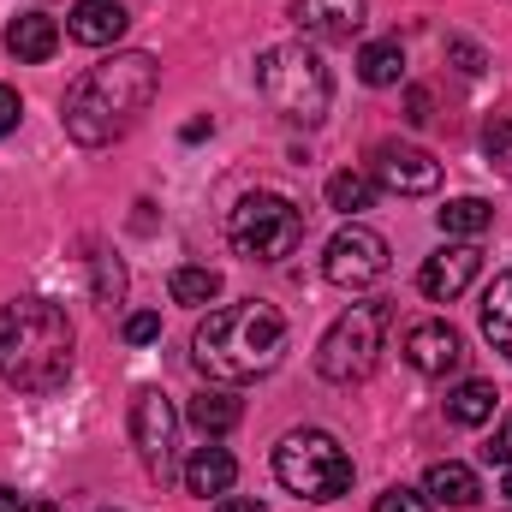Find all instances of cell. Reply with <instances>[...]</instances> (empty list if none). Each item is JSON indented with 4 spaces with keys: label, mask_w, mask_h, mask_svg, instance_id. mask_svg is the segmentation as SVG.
Listing matches in <instances>:
<instances>
[{
    "label": "cell",
    "mask_w": 512,
    "mask_h": 512,
    "mask_svg": "<svg viewBox=\"0 0 512 512\" xmlns=\"http://www.w3.org/2000/svg\"><path fill=\"white\" fill-rule=\"evenodd\" d=\"M173 435H179V411L161 387H137L131 393V441H137V459L149 477H173Z\"/></svg>",
    "instance_id": "obj_9"
},
{
    "label": "cell",
    "mask_w": 512,
    "mask_h": 512,
    "mask_svg": "<svg viewBox=\"0 0 512 512\" xmlns=\"http://www.w3.org/2000/svg\"><path fill=\"white\" fill-rule=\"evenodd\" d=\"M405 120H411V126H429V90H411V96H405Z\"/></svg>",
    "instance_id": "obj_32"
},
{
    "label": "cell",
    "mask_w": 512,
    "mask_h": 512,
    "mask_svg": "<svg viewBox=\"0 0 512 512\" xmlns=\"http://www.w3.org/2000/svg\"><path fill=\"white\" fill-rule=\"evenodd\" d=\"M18 120H24V102H18V90H12V84H0V137H12Z\"/></svg>",
    "instance_id": "obj_31"
},
{
    "label": "cell",
    "mask_w": 512,
    "mask_h": 512,
    "mask_svg": "<svg viewBox=\"0 0 512 512\" xmlns=\"http://www.w3.org/2000/svg\"><path fill=\"white\" fill-rule=\"evenodd\" d=\"M399 352H405V364H411L417 376H453V370L465 364V340H459L447 322H411Z\"/></svg>",
    "instance_id": "obj_12"
},
{
    "label": "cell",
    "mask_w": 512,
    "mask_h": 512,
    "mask_svg": "<svg viewBox=\"0 0 512 512\" xmlns=\"http://www.w3.org/2000/svg\"><path fill=\"white\" fill-rule=\"evenodd\" d=\"M507 495H512V465H507Z\"/></svg>",
    "instance_id": "obj_37"
},
{
    "label": "cell",
    "mask_w": 512,
    "mask_h": 512,
    "mask_svg": "<svg viewBox=\"0 0 512 512\" xmlns=\"http://www.w3.org/2000/svg\"><path fill=\"white\" fill-rule=\"evenodd\" d=\"M72 376V316L54 298H18L0 310V382L54 393Z\"/></svg>",
    "instance_id": "obj_3"
},
{
    "label": "cell",
    "mask_w": 512,
    "mask_h": 512,
    "mask_svg": "<svg viewBox=\"0 0 512 512\" xmlns=\"http://www.w3.org/2000/svg\"><path fill=\"white\" fill-rule=\"evenodd\" d=\"M358 78H364L370 90L405 84V48H399V42H370V48L358 54Z\"/></svg>",
    "instance_id": "obj_22"
},
{
    "label": "cell",
    "mask_w": 512,
    "mask_h": 512,
    "mask_svg": "<svg viewBox=\"0 0 512 512\" xmlns=\"http://www.w3.org/2000/svg\"><path fill=\"white\" fill-rule=\"evenodd\" d=\"M126 0H78L66 12V36L84 42V48H114L126 36Z\"/></svg>",
    "instance_id": "obj_14"
},
{
    "label": "cell",
    "mask_w": 512,
    "mask_h": 512,
    "mask_svg": "<svg viewBox=\"0 0 512 512\" xmlns=\"http://www.w3.org/2000/svg\"><path fill=\"white\" fill-rule=\"evenodd\" d=\"M215 512H268L262 501H251V495H221L215 501Z\"/></svg>",
    "instance_id": "obj_33"
},
{
    "label": "cell",
    "mask_w": 512,
    "mask_h": 512,
    "mask_svg": "<svg viewBox=\"0 0 512 512\" xmlns=\"http://www.w3.org/2000/svg\"><path fill=\"white\" fill-rule=\"evenodd\" d=\"M286 352V316L262 298H245V304H221L197 322L191 334V364L221 387L256 382L280 364Z\"/></svg>",
    "instance_id": "obj_2"
},
{
    "label": "cell",
    "mask_w": 512,
    "mask_h": 512,
    "mask_svg": "<svg viewBox=\"0 0 512 512\" xmlns=\"http://www.w3.org/2000/svg\"><path fill=\"white\" fill-rule=\"evenodd\" d=\"M126 340H131V346L161 340V316H155V310H137V316H126Z\"/></svg>",
    "instance_id": "obj_30"
},
{
    "label": "cell",
    "mask_w": 512,
    "mask_h": 512,
    "mask_svg": "<svg viewBox=\"0 0 512 512\" xmlns=\"http://www.w3.org/2000/svg\"><path fill=\"white\" fill-rule=\"evenodd\" d=\"M387 316H393V310H387L382 298H370V304H352V310L322 334V346H316V370H322V382L352 387V382H364V376L376 370Z\"/></svg>",
    "instance_id": "obj_6"
},
{
    "label": "cell",
    "mask_w": 512,
    "mask_h": 512,
    "mask_svg": "<svg viewBox=\"0 0 512 512\" xmlns=\"http://www.w3.org/2000/svg\"><path fill=\"white\" fill-rule=\"evenodd\" d=\"M24 512H60L54 501H24Z\"/></svg>",
    "instance_id": "obj_36"
},
{
    "label": "cell",
    "mask_w": 512,
    "mask_h": 512,
    "mask_svg": "<svg viewBox=\"0 0 512 512\" xmlns=\"http://www.w3.org/2000/svg\"><path fill=\"white\" fill-rule=\"evenodd\" d=\"M483 340L512 364V268L495 274V286L483 292Z\"/></svg>",
    "instance_id": "obj_19"
},
{
    "label": "cell",
    "mask_w": 512,
    "mask_h": 512,
    "mask_svg": "<svg viewBox=\"0 0 512 512\" xmlns=\"http://www.w3.org/2000/svg\"><path fill=\"white\" fill-rule=\"evenodd\" d=\"M495 382H459L447 393V417L459 423V429H477V423H489L495 417Z\"/></svg>",
    "instance_id": "obj_21"
},
{
    "label": "cell",
    "mask_w": 512,
    "mask_h": 512,
    "mask_svg": "<svg viewBox=\"0 0 512 512\" xmlns=\"http://www.w3.org/2000/svg\"><path fill=\"white\" fill-rule=\"evenodd\" d=\"M90 292H96L102 310H114V304L126 298V262H120L114 251H102V245L90 251Z\"/></svg>",
    "instance_id": "obj_25"
},
{
    "label": "cell",
    "mask_w": 512,
    "mask_h": 512,
    "mask_svg": "<svg viewBox=\"0 0 512 512\" xmlns=\"http://www.w3.org/2000/svg\"><path fill=\"white\" fill-rule=\"evenodd\" d=\"M376 191H382V185H376L370 173H352V167H346V173L328 179V209H340V215H364V209L376 203Z\"/></svg>",
    "instance_id": "obj_24"
},
{
    "label": "cell",
    "mask_w": 512,
    "mask_h": 512,
    "mask_svg": "<svg viewBox=\"0 0 512 512\" xmlns=\"http://www.w3.org/2000/svg\"><path fill=\"white\" fill-rule=\"evenodd\" d=\"M423 495L435 501V507H477V495H483V483H477V471L471 465H459V459H441V465H429V477H423Z\"/></svg>",
    "instance_id": "obj_17"
},
{
    "label": "cell",
    "mask_w": 512,
    "mask_h": 512,
    "mask_svg": "<svg viewBox=\"0 0 512 512\" xmlns=\"http://www.w3.org/2000/svg\"><path fill=\"white\" fill-rule=\"evenodd\" d=\"M370 167H376V185L393 197H429L441 185V161L417 143H382Z\"/></svg>",
    "instance_id": "obj_10"
},
{
    "label": "cell",
    "mask_w": 512,
    "mask_h": 512,
    "mask_svg": "<svg viewBox=\"0 0 512 512\" xmlns=\"http://www.w3.org/2000/svg\"><path fill=\"white\" fill-rule=\"evenodd\" d=\"M292 24L310 42H352L364 30V0H292Z\"/></svg>",
    "instance_id": "obj_13"
},
{
    "label": "cell",
    "mask_w": 512,
    "mask_h": 512,
    "mask_svg": "<svg viewBox=\"0 0 512 512\" xmlns=\"http://www.w3.org/2000/svg\"><path fill=\"white\" fill-rule=\"evenodd\" d=\"M167 292H173V304H215V298H221V268L185 262V268H173Z\"/></svg>",
    "instance_id": "obj_23"
},
{
    "label": "cell",
    "mask_w": 512,
    "mask_h": 512,
    "mask_svg": "<svg viewBox=\"0 0 512 512\" xmlns=\"http://www.w3.org/2000/svg\"><path fill=\"white\" fill-rule=\"evenodd\" d=\"M0 512H24V495H18V489H6V483H0Z\"/></svg>",
    "instance_id": "obj_34"
},
{
    "label": "cell",
    "mask_w": 512,
    "mask_h": 512,
    "mask_svg": "<svg viewBox=\"0 0 512 512\" xmlns=\"http://www.w3.org/2000/svg\"><path fill=\"white\" fill-rule=\"evenodd\" d=\"M441 233L447 239H483L489 227H495V209L483 203V197H453V203H441Z\"/></svg>",
    "instance_id": "obj_20"
},
{
    "label": "cell",
    "mask_w": 512,
    "mask_h": 512,
    "mask_svg": "<svg viewBox=\"0 0 512 512\" xmlns=\"http://www.w3.org/2000/svg\"><path fill=\"white\" fill-rule=\"evenodd\" d=\"M233 483H239V465H233L227 447H197V453L185 459V489H191V495H203V501L215 495V501H221V495H233Z\"/></svg>",
    "instance_id": "obj_16"
},
{
    "label": "cell",
    "mask_w": 512,
    "mask_h": 512,
    "mask_svg": "<svg viewBox=\"0 0 512 512\" xmlns=\"http://www.w3.org/2000/svg\"><path fill=\"white\" fill-rule=\"evenodd\" d=\"M483 459H489V465H512V411L501 417V423H495V435H489Z\"/></svg>",
    "instance_id": "obj_29"
},
{
    "label": "cell",
    "mask_w": 512,
    "mask_h": 512,
    "mask_svg": "<svg viewBox=\"0 0 512 512\" xmlns=\"http://www.w3.org/2000/svg\"><path fill=\"white\" fill-rule=\"evenodd\" d=\"M274 477L298 495V501H340L352 489V453L328 435V429H292L280 447H274Z\"/></svg>",
    "instance_id": "obj_5"
},
{
    "label": "cell",
    "mask_w": 512,
    "mask_h": 512,
    "mask_svg": "<svg viewBox=\"0 0 512 512\" xmlns=\"http://www.w3.org/2000/svg\"><path fill=\"white\" fill-rule=\"evenodd\" d=\"M108 512H114V507H108Z\"/></svg>",
    "instance_id": "obj_38"
},
{
    "label": "cell",
    "mask_w": 512,
    "mask_h": 512,
    "mask_svg": "<svg viewBox=\"0 0 512 512\" xmlns=\"http://www.w3.org/2000/svg\"><path fill=\"white\" fill-rule=\"evenodd\" d=\"M155 90H161L155 54H143V48L108 54L102 66H90V72L66 90L60 126H66L72 143H84V149H108V143H120V137L137 126V114L155 102Z\"/></svg>",
    "instance_id": "obj_1"
},
{
    "label": "cell",
    "mask_w": 512,
    "mask_h": 512,
    "mask_svg": "<svg viewBox=\"0 0 512 512\" xmlns=\"http://www.w3.org/2000/svg\"><path fill=\"white\" fill-rule=\"evenodd\" d=\"M256 90H262V102H268L280 120H292V126H322V120H328V102H334V78H328L322 54L304 48V42H274V48H262V54H256Z\"/></svg>",
    "instance_id": "obj_4"
},
{
    "label": "cell",
    "mask_w": 512,
    "mask_h": 512,
    "mask_svg": "<svg viewBox=\"0 0 512 512\" xmlns=\"http://www.w3.org/2000/svg\"><path fill=\"white\" fill-rule=\"evenodd\" d=\"M507 512H512V507H507Z\"/></svg>",
    "instance_id": "obj_39"
},
{
    "label": "cell",
    "mask_w": 512,
    "mask_h": 512,
    "mask_svg": "<svg viewBox=\"0 0 512 512\" xmlns=\"http://www.w3.org/2000/svg\"><path fill=\"white\" fill-rule=\"evenodd\" d=\"M477 274H483V251H477L471 239H465V245H441V251L417 268V292L435 298V304H453L459 292H471Z\"/></svg>",
    "instance_id": "obj_11"
},
{
    "label": "cell",
    "mask_w": 512,
    "mask_h": 512,
    "mask_svg": "<svg viewBox=\"0 0 512 512\" xmlns=\"http://www.w3.org/2000/svg\"><path fill=\"white\" fill-rule=\"evenodd\" d=\"M54 48H60V24H54L48 12H18V18L6 24V54H12V60L42 66V60H54Z\"/></svg>",
    "instance_id": "obj_15"
},
{
    "label": "cell",
    "mask_w": 512,
    "mask_h": 512,
    "mask_svg": "<svg viewBox=\"0 0 512 512\" xmlns=\"http://www.w3.org/2000/svg\"><path fill=\"white\" fill-rule=\"evenodd\" d=\"M185 417H191V429H203L209 441L215 435H227V429H239V417H245V405L227 393V387H203L191 405H185Z\"/></svg>",
    "instance_id": "obj_18"
},
{
    "label": "cell",
    "mask_w": 512,
    "mask_h": 512,
    "mask_svg": "<svg viewBox=\"0 0 512 512\" xmlns=\"http://www.w3.org/2000/svg\"><path fill=\"white\" fill-rule=\"evenodd\" d=\"M227 239L251 262H280V256H292L304 245V209L292 197H280V191H251L227 215Z\"/></svg>",
    "instance_id": "obj_7"
},
{
    "label": "cell",
    "mask_w": 512,
    "mask_h": 512,
    "mask_svg": "<svg viewBox=\"0 0 512 512\" xmlns=\"http://www.w3.org/2000/svg\"><path fill=\"white\" fill-rule=\"evenodd\" d=\"M209 131H215V120H191V126H185V143H197V137H209Z\"/></svg>",
    "instance_id": "obj_35"
},
{
    "label": "cell",
    "mask_w": 512,
    "mask_h": 512,
    "mask_svg": "<svg viewBox=\"0 0 512 512\" xmlns=\"http://www.w3.org/2000/svg\"><path fill=\"white\" fill-rule=\"evenodd\" d=\"M387 239L376 227H364V221H352V227H340L334 239H328V256H322V274L334 280V286H346V292H364V286H376L387 274Z\"/></svg>",
    "instance_id": "obj_8"
},
{
    "label": "cell",
    "mask_w": 512,
    "mask_h": 512,
    "mask_svg": "<svg viewBox=\"0 0 512 512\" xmlns=\"http://www.w3.org/2000/svg\"><path fill=\"white\" fill-rule=\"evenodd\" d=\"M447 60H453V66H459L465 78H477V72L489 66V60H483V48H477L471 36H447Z\"/></svg>",
    "instance_id": "obj_28"
},
{
    "label": "cell",
    "mask_w": 512,
    "mask_h": 512,
    "mask_svg": "<svg viewBox=\"0 0 512 512\" xmlns=\"http://www.w3.org/2000/svg\"><path fill=\"white\" fill-rule=\"evenodd\" d=\"M370 512H435V501H429L423 489L393 483V489H382V495H376V507H370Z\"/></svg>",
    "instance_id": "obj_26"
},
{
    "label": "cell",
    "mask_w": 512,
    "mask_h": 512,
    "mask_svg": "<svg viewBox=\"0 0 512 512\" xmlns=\"http://www.w3.org/2000/svg\"><path fill=\"white\" fill-rule=\"evenodd\" d=\"M483 149H489V161H495V167H512V108L489 120V131H483Z\"/></svg>",
    "instance_id": "obj_27"
}]
</instances>
